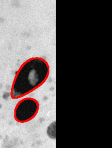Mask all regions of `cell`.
I'll return each mask as SVG.
<instances>
[{"label":"cell","instance_id":"cell-2","mask_svg":"<svg viewBox=\"0 0 112 148\" xmlns=\"http://www.w3.org/2000/svg\"><path fill=\"white\" fill-rule=\"evenodd\" d=\"M40 103L34 98H24L18 102L14 110V118L21 123H28L37 116Z\"/></svg>","mask_w":112,"mask_h":148},{"label":"cell","instance_id":"cell-1","mask_svg":"<svg viewBox=\"0 0 112 148\" xmlns=\"http://www.w3.org/2000/svg\"><path fill=\"white\" fill-rule=\"evenodd\" d=\"M50 67L46 60L40 57L24 62L15 75L11 88L13 99L23 97L41 87L47 81Z\"/></svg>","mask_w":112,"mask_h":148}]
</instances>
